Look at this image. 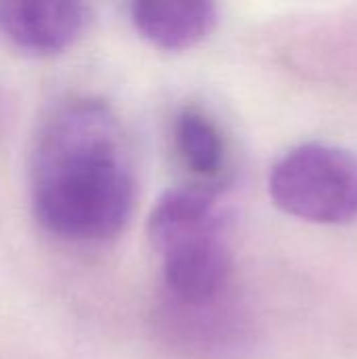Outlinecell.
Returning <instances> with one entry per match:
<instances>
[{"instance_id":"1","label":"cell","mask_w":357,"mask_h":359,"mask_svg":"<svg viewBox=\"0 0 357 359\" xmlns=\"http://www.w3.org/2000/svg\"><path fill=\"white\" fill-rule=\"evenodd\" d=\"M32 198L42 225L65 240L101 242L126 225L135 177L105 103L74 99L44 120L32 151Z\"/></svg>"},{"instance_id":"2","label":"cell","mask_w":357,"mask_h":359,"mask_svg":"<svg viewBox=\"0 0 357 359\" xmlns=\"http://www.w3.org/2000/svg\"><path fill=\"white\" fill-rule=\"evenodd\" d=\"M274 204L307 223L343 225L357 219V158L328 143L286 151L269 172Z\"/></svg>"},{"instance_id":"3","label":"cell","mask_w":357,"mask_h":359,"mask_svg":"<svg viewBox=\"0 0 357 359\" xmlns=\"http://www.w3.org/2000/svg\"><path fill=\"white\" fill-rule=\"evenodd\" d=\"M160 257L166 303L200 307L229 297L234 261L223 233L179 244Z\"/></svg>"},{"instance_id":"4","label":"cell","mask_w":357,"mask_h":359,"mask_svg":"<svg viewBox=\"0 0 357 359\" xmlns=\"http://www.w3.org/2000/svg\"><path fill=\"white\" fill-rule=\"evenodd\" d=\"M219 196L210 183L168 189L151 208L147 236L158 255L215 233H223Z\"/></svg>"},{"instance_id":"5","label":"cell","mask_w":357,"mask_h":359,"mask_svg":"<svg viewBox=\"0 0 357 359\" xmlns=\"http://www.w3.org/2000/svg\"><path fill=\"white\" fill-rule=\"evenodd\" d=\"M88 21L82 2L4 0L0 2V32L21 48L53 53L72 44Z\"/></svg>"},{"instance_id":"6","label":"cell","mask_w":357,"mask_h":359,"mask_svg":"<svg viewBox=\"0 0 357 359\" xmlns=\"http://www.w3.org/2000/svg\"><path fill=\"white\" fill-rule=\"evenodd\" d=\"M135 29L162 50H187L217 25L219 8L204 0H141L130 4Z\"/></svg>"},{"instance_id":"7","label":"cell","mask_w":357,"mask_h":359,"mask_svg":"<svg viewBox=\"0 0 357 359\" xmlns=\"http://www.w3.org/2000/svg\"><path fill=\"white\" fill-rule=\"evenodd\" d=\"M175 147L196 177L213 181L225 166V139L219 126L200 109H183L175 120Z\"/></svg>"}]
</instances>
